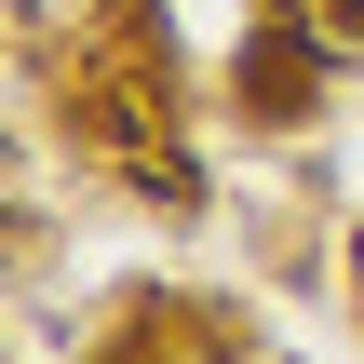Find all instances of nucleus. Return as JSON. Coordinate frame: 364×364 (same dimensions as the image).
<instances>
[{
  "label": "nucleus",
  "instance_id": "1",
  "mask_svg": "<svg viewBox=\"0 0 364 364\" xmlns=\"http://www.w3.org/2000/svg\"><path fill=\"white\" fill-rule=\"evenodd\" d=\"M122 364H243V351H216V338H149V351H122Z\"/></svg>",
  "mask_w": 364,
  "mask_h": 364
}]
</instances>
